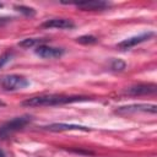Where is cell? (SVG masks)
I'll return each mask as SVG.
<instances>
[{"instance_id":"1","label":"cell","mask_w":157,"mask_h":157,"mask_svg":"<svg viewBox=\"0 0 157 157\" xmlns=\"http://www.w3.org/2000/svg\"><path fill=\"white\" fill-rule=\"evenodd\" d=\"M87 99V97L80 96H64V94H43L27 98L22 102L26 107H52V105H61L72 102H80Z\"/></svg>"},{"instance_id":"2","label":"cell","mask_w":157,"mask_h":157,"mask_svg":"<svg viewBox=\"0 0 157 157\" xmlns=\"http://www.w3.org/2000/svg\"><path fill=\"white\" fill-rule=\"evenodd\" d=\"M29 121H31V117H28V115L16 117V118L9 120L7 123H5L0 128V137L1 139H6V137L11 136L13 132H16V131L21 130L22 128H25Z\"/></svg>"},{"instance_id":"3","label":"cell","mask_w":157,"mask_h":157,"mask_svg":"<svg viewBox=\"0 0 157 157\" xmlns=\"http://www.w3.org/2000/svg\"><path fill=\"white\" fill-rule=\"evenodd\" d=\"M29 85V81L20 75H6L0 78V86L6 91H18Z\"/></svg>"},{"instance_id":"4","label":"cell","mask_w":157,"mask_h":157,"mask_svg":"<svg viewBox=\"0 0 157 157\" xmlns=\"http://www.w3.org/2000/svg\"><path fill=\"white\" fill-rule=\"evenodd\" d=\"M156 110H157V107L155 104H131V105H125V107L118 108L117 113L118 114H131V113L144 112V113L155 114Z\"/></svg>"},{"instance_id":"5","label":"cell","mask_w":157,"mask_h":157,"mask_svg":"<svg viewBox=\"0 0 157 157\" xmlns=\"http://www.w3.org/2000/svg\"><path fill=\"white\" fill-rule=\"evenodd\" d=\"M36 54L43 59H55V58H60L64 54V49L61 48H56V47H50V45H38L36 48Z\"/></svg>"},{"instance_id":"6","label":"cell","mask_w":157,"mask_h":157,"mask_svg":"<svg viewBox=\"0 0 157 157\" xmlns=\"http://www.w3.org/2000/svg\"><path fill=\"white\" fill-rule=\"evenodd\" d=\"M42 27L44 28H59V29H70L75 27V23L69 18H49L42 23Z\"/></svg>"},{"instance_id":"7","label":"cell","mask_w":157,"mask_h":157,"mask_svg":"<svg viewBox=\"0 0 157 157\" xmlns=\"http://www.w3.org/2000/svg\"><path fill=\"white\" fill-rule=\"evenodd\" d=\"M152 36H153L152 32H147V33H142V34H140V36L130 37V38L124 39L123 42H120V43L118 44V48H120V49H123V50L130 49V48H132V47H135V45H137V44H140V43H142V42L150 39Z\"/></svg>"},{"instance_id":"8","label":"cell","mask_w":157,"mask_h":157,"mask_svg":"<svg viewBox=\"0 0 157 157\" xmlns=\"http://www.w3.org/2000/svg\"><path fill=\"white\" fill-rule=\"evenodd\" d=\"M157 90L155 83H140L126 90V93L130 96H144V94H152Z\"/></svg>"},{"instance_id":"9","label":"cell","mask_w":157,"mask_h":157,"mask_svg":"<svg viewBox=\"0 0 157 157\" xmlns=\"http://www.w3.org/2000/svg\"><path fill=\"white\" fill-rule=\"evenodd\" d=\"M78 9L86 10V11H96V10H104L109 7V2L107 1H101V0H94V1H82L75 4Z\"/></svg>"},{"instance_id":"10","label":"cell","mask_w":157,"mask_h":157,"mask_svg":"<svg viewBox=\"0 0 157 157\" xmlns=\"http://www.w3.org/2000/svg\"><path fill=\"white\" fill-rule=\"evenodd\" d=\"M47 130L49 131H66V130H83L88 131L90 128L81 126V125H74V124H63V123H56V124H50L45 126Z\"/></svg>"},{"instance_id":"11","label":"cell","mask_w":157,"mask_h":157,"mask_svg":"<svg viewBox=\"0 0 157 157\" xmlns=\"http://www.w3.org/2000/svg\"><path fill=\"white\" fill-rule=\"evenodd\" d=\"M48 39H44V38H26L23 40H21L18 43L20 47H23V48H32V47H38V45H42L47 42Z\"/></svg>"},{"instance_id":"12","label":"cell","mask_w":157,"mask_h":157,"mask_svg":"<svg viewBox=\"0 0 157 157\" xmlns=\"http://www.w3.org/2000/svg\"><path fill=\"white\" fill-rule=\"evenodd\" d=\"M76 40L77 43H81V44H94L98 42V39L94 36H81Z\"/></svg>"},{"instance_id":"13","label":"cell","mask_w":157,"mask_h":157,"mask_svg":"<svg viewBox=\"0 0 157 157\" xmlns=\"http://www.w3.org/2000/svg\"><path fill=\"white\" fill-rule=\"evenodd\" d=\"M15 9H16L17 11H20V12L27 15V16H33L34 12H36L32 7H27V6H22V5H20V6H15Z\"/></svg>"},{"instance_id":"14","label":"cell","mask_w":157,"mask_h":157,"mask_svg":"<svg viewBox=\"0 0 157 157\" xmlns=\"http://www.w3.org/2000/svg\"><path fill=\"white\" fill-rule=\"evenodd\" d=\"M112 69L115 70V71H121L123 69H125V63L119 60V59H117V60H114L112 63Z\"/></svg>"},{"instance_id":"15","label":"cell","mask_w":157,"mask_h":157,"mask_svg":"<svg viewBox=\"0 0 157 157\" xmlns=\"http://www.w3.org/2000/svg\"><path fill=\"white\" fill-rule=\"evenodd\" d=\"M10 59H11V53L10 52H6V53L1 54L0 55V67H2Z\"/></svg>"},{"instance_id":"16","label":"cell","mask_w":157,"mask_h":157,"mask_svg":"<svg viewBox=\"0 0 157 157\" xmlns=\"http://www.w3.org/2000/svg\"><path fill=\"white\" fill-rule=\"evenodd\" d=\"M10 21H11V18H9V17H0V26H4L5 23H7Z\"/></svg>"},{"instance_id":"17","label":"cell","mask_w":157,"mask_h":157,"mask_svg":"<svg viewBox=\"0 0 157 157\" xmlns=\"http://www.w3.org/2000/svg\"><path fill=\"white\" fill-rule=\"evenodd\" d=\"M0 157H6V156H5V153H4V151H2V150H0Z\"/></svg>"},{"instance_id":"18","label":"cell","mask_w":157,"mask_h":157,"mask_svg":"<svg viewBox=\"0 0 157 157\" xmlns=\"http://www.w3.org/2000/svg\"><path fill=\"white\" fill-rule=\"evenodd\" d=\"M0 105H4V103H2V102H1V101H0Z\"/></svg>"},{"instance_id":"19","label":"cell","mask_w":157,"mask_h":157,"mask_svg":"<svg viewBox=\"0 0 157 157\" xmlns=\"http://www.w3.org/2000/svg\"><path fill=\"white\" fill-rule=\"evenodd\" d=\"M1 6H2V5H1V4H0V7H1Z\"/></svg>"}]
</instances>
